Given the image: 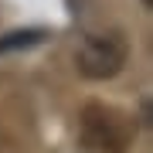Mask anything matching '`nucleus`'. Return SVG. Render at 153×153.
<instances>
[{
  "instance_id": "obj_5",
  "label": "nucleus",
  "mask_w": 153,
  "mask_h": 153,
  "mask_svg": "<svg viewBox=\"0 0 153 153\" xmlns=\"http://www.w3.org/2000/svg\"><path fill=\"white\" fill-rule=\"evenodd\" d=\"M143 4H153V0H143Z\"/></svg>"
},
{
  "instance_id": "obj_1",
  "label": "nucleus",
  "mask_w": 153,
  "mask_h": 153,
  "mask_svg": "<svg viewBox=\"0 0 153 153\" xmlns=\"http://www.w3.org/2000/svg\"><path fill=\"white\" fill-rule=\"evenodd\" d=\"M78 136L92 153H126L133 146V123L109 102H85L78 112Z\"/></svg>"
},
{
  "instance_id": "obj_4",
  "label": "nucleus",
  "mask_w": 153,
  "mask_h": 153,
  "mask_svg": "<svg viewBox=\"0 0 153 153\" xmlns=\"http://www.w3.org/2000/svg\"><path fill=\"white\" fill-rule=\"evenodd\" d=\"M0 153H21V146H17V140L7 133V126L0 123Z\"/></svg>"
},
{
  "instance_id": "obj_2",
  "label": "nucleus",
  "mask_w": 153,
  "mask_h": 153,
  "mask_svg": "<svg viewBox=\"0 0 153 153\" xmlns=\"http://www.w3.org/2000/svg\"><path fill=\"white\" fill-rule=\"evenodd\" d=\"M129 61V41L119 31H102V34H88L82 38L75 51V68L78 75L88 82H105L116 78Z\"/></svg>"
},
{
  "instance_id": "obj_3",
  "label": "nucleus",
  "mask_w": 153,
  "mask_h": 153,
  "mask_svg": "<svg viewBox=\"0 0 153 153\" xmlns=\"http://www.w3.org/2000/svg\"><path fill=\"white\" fill-rule=\"evenodd\" d=\"M44 38V31H14L7 38H0V51H10V48H31Z\"/></svg>"
}]
</instances>
